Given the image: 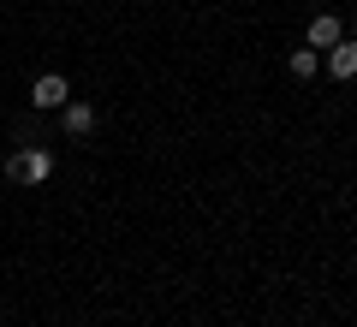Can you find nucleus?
Segmentation results:
<instances>
[{"instance_id":"nucleus-1","label":"nucleus","mask_w":357,"mask_h":327,"mask_svg":"<svg viewBox=\"0 0 357 327\" xmlns=\"http://www.w3.org/2000/svg\"><path fill=\"white\" fill-rule=\"evenodd\" d=\"M6 178H13V185H48V178H54V155L48 149H18L13 155V161H6Z\"/></svg>"},{"instance_id":"nucleus-2","label":"nucleus","mask_w":357,"mask_h":327,"mask_svg":"<svg viewBox=\"0 0 357 327\" xmlns=\"http://www.w3.org/2000/svg\"><path fill=\"white\" fill-rule=\"evenodd\" d=\"M30 101H36V114H60L66 101H72V84H66L60 72H42L36 84H30Z\"/></svg>"},{"instance_id":"nucleus-3","label":"nucleus","mask_w":357,"mask_h":327,"mask_svg":"<svg viewBox=\"0 0 357 327\" xmlns=\"http://www.w3.org/2000/svg\"><path fill=\"white\" fill-rule=\"evenodd\" d=\"M60 126L72 131V137H89V131H96V107L72 96V101H66V107H60Z\"/></svg>"},{"instance_id":"nucleus-4","label":"nucleus","mask_w":357,"mask_h":327,"mask_svg":"<svg viewBox=\"0 0 357 327\" xmlns=\"http://www.w3.org/2000/svg\"><path fill=\"white\" fill-rule=\"evenodd\" d=\"M340 36H345V30H340V18H333V13H316V18H310V30H304V42H310V48H321V54H328Z\"/></svg>"},{"instance_id":"nucleus-5","label":"nucleus","mask_w":357,"mask_h":327,"mask_svg":"<svg viewBox=\"0 0 357 327\" xmlns=\"http://www.w3.org/2000/svg\"><path fill=\"white\" fill-rule=\"evenodd\" d=\"M328 72L333 77H340V84H345V77H357V42H333V48H328Z\"/></svg>"},{"instance_id":"nucleus-6","label":"nucleus","mask_w":357,"mask_h":327,"mask_svg":"<svg viewBox=\"0 0 357 327\" xmlns=\"http://www.w3.org/2000/svg\"><path fill=\"white\" fill-rule=\"evenodd\" d=\"M286 72H292V77H316L321 72V48H310V42L292 48V54H286Z\"/></svg>"}]
</instances>
